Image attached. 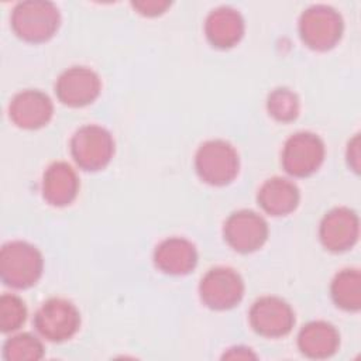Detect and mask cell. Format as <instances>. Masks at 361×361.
Segmentation results:
<instances>
[{"label": "cell", "instance_id": "6da1fadb", "mask_svg": "<svg viewBox=\"0 0 361 361\" xmlns=\"http://www.w3.org/2000/svg\"><path fill=\"white\" fill-rule=\"evenodd\" d=\"M41 252L25 241H10L0 251L1 281L16 289H27L37 283L42 274Z\"/></svg>", "mask_w": 361, "mask_h": 361}, {"label": "cell", "instance_id": "7a4b0ae2", "mask_svg": "<svg viewBox=\"0 0 361 361\" xmlns=\"http://www.w3.org/2000/svg\"><path fill=\"white\" fill-rule=\"evenodd\" d=\"M58 7L51 1L27 0L17 3L11 13V28L28 42L49 39L59 27Z\"/></svg>", "mask_w": 361, "mask_h": 361}, {"label": "cell", "instance_id": "3957f363", "mask_svg": "<svg viewBox=\"0 0 361 361\" xmlns=\"http://www.w3.org/2000/svg\"><path fill=\"white\" fill-rule=\"evenodd\" d=\"M196 172L209 185L230 183L238 172V154L223 140H210L202 144L195 157Z\"/></svg>", "mask_w": 361, "mask_h": 361}, {"label": "cell", "instance_id": "277c9868", "mask_svg": "<svg viewBox=\"0 0 361 361\" xmlns=\"http://www.w3.org/2000/svg\"><path fill=\"white\" fill-rule=\"evenodd\" d=\"M114 141L111 134L96 124L80 127L71 140V154L85 171L103 169L111 159Z\"/></svg>", "mask_w": 361, "mask_h": 361}, {"label": "cell", "instance_id": "5b68a950", "mask_svg": "<svg viewBox=\"0 0 361 361\" xmlns=\"http://www.w3.org/2000/svg\"><path fill=\"white\" fill-rule=\"evenodd\" d=\"M299 32L307 47L317 51H326L333 48L340 39L343 20L334 8L324 4H316L302 13Z\"/></svg>", "mask_w": 361, "mask_h": 361}, {"label": "cell", "instance_id": "8992f818", "mask_svg": "<svg viewBox=\"0 0 361 361\" xmlns=\"http://www.w3.org/2000/svg\"><path fill=\"white\" fill-rule=\"evenodd\" d=\"M80 314L76 306L62 298H52L42 303L34 316L37 331L52 343L71 338L79 329Z\"/></svg>", "mask_w": 361, "mask_h": 361}, {"label": "cell", "instance_id": "52a82bcc", "mask_svg": "<svg viewBox=\"0 0 361 361\" xmlns=\"http://www.w3.org/2000/svg\"><path fill=\"white\" fill-rule=\"evenodd\" d=\"M324 159V144L313 133L300 131L290 135L282 149V165L293 176L303 178L319 169Z\"/></svg>", "mask_w": 361, "mask_h": 361}, {"label": "cell", "instance_id": "ba28073f", "mask_svg": "<svg viewBox=\"0 0 361 361\" xmlns=\"http://www.w3.org/2000/svg\"><path fill=\"white\" fill-rule=\"evenodd\" d=\"M199 292L206 306L214 310H226L234 307L243 299L244 282L234 269L217 267L209 269L202 278Z\"/></svg>", "mask_w": 361, "mask_h": 361}, {"label": "cell", "instance_id": "9c48e42d", "mask_svg": "<svg viewBox=\"0 0 361 361\" xmlns=\"http://www.w3.org/2000/svg\"><path fill=\"white\" fill-rule=\"evenodd\" d=\"M250 323L255 333L276 338L286 336L293 324L295 314L292 307L276 296H264L255 300L250 309Z\"/></svg>", "mask_w": 361, "mask_h": 361}, {"label": "cell", "instance_id": "30bf717a", "mask_svg": "<svg viewBox=\"0 0 361 361\" xmlns=\"http://www.w3.org/2000/svg\"><path fill=\"white\" fill-rule=\"evenodd\" d=\"M224 238L238 252H252L262 247L268 237V224L252 210H238L224 223Z\"/></svg>", "mask_w": 361, "mask_h": 361}, {"label": "cell", "instance_id": "8fae6325", "mask_svg": "<svg viewBox=\"0 0 361 361\" xmlns=\"http://www.w3.org/2000/svg\"><path fill=\"white\" fill-rule=\"evenodd\" d=\"M100 87V79L96 72L86 66H72L58 78L55 93L63 104L82 107L99 96Z\"/></svg>", "mask_w": 361, "mask_h": 361}, {"label": "cell", "instance_id": "7c38bea8", "mask_svg": "<svg viewBox=\"0 0 361 361\" xmlns=\"http://www.w3.org/2000/svg\"><path fill=\"white\" fill-rule=\"evenodd\" d=\"M54 113V106L51 99L39 92L27 89L17 93L10 106L8 114L11 121L27 130H35L45 126Z\"/></svg>", "mask_w": 361, "mask_h": 361}, {"label": "cell", "instance_id": "4fadbf2b", "mask_svg": "<svg viewBox=\"0 0 361 361\" xmlns=\"http://www.w3.org/2000/svg\"><path fill=\"white\" fill-rule=\"evenodd\" d=\"M319 234L327 250H348L358 238V217L347 207H336L323 217Z\"/></svg>", "mask_w": 361, "mask_h": 361}, {"label": "cell", "instance_id": "5bb4252c", "mask_svg": "<svg viewBox=\"0 0 361 361\" xmlns=\"http://www.w3.org/2000/svg\"><path fill=\"white\" fill-rule=\"evenodd\" d=\"M155 265L169 275H186L197 262L195 245L182 237L164 240L154 252Z\"/></svg>", "mask_w": 361, "mask_h": 361}, {"label": "cell", "instance_id": "9a60e30c", "mask_svg": "<svg viewBox=\"0 0 361 361\" xmlns=\"http://www.w3.org/2000/svg\"><path fill=\"white\" fill-rule=\"evenodd\" d=\"M204 31L207 39L217 48H230L235 45L244 34V20L241 14L231 7L214 8L206 18Z\"/></svg>", "mask_w": 361, "mask_h": 361}, {"label": "cell", "instance_id": "2e32d148", "mask_svg": "<svg viewBox=\"0 0 361 361\" xmlns=\"http://www.w3.org/2000/svg\"><path fill=\"white\" fill-rule=\"evenodd\" d=\"M79 179L66 162H54L48 166L42 179L44 199L54 206L69 204L78 195Z\"/></svg>", "mask_w": 361, "mask_h": 361}, {"label": "cell", "instance_id": "e0dca14e", "mask_svg": "<svg viewBox=\"0 0 361 361\" xmlns=\"http://www.w3.org/2000/svg\"><path fill=\"white\" fill-rule=\"evenodd\" d=\"M298 186L285 178L268 179L258 192L259 206L272 216H285L293 212L299 203Z\"/></svg>", "mask_w": 361, "mask_h": 361}, {"label": "cell", "instance_id": "ac0fdd59", "mask_svg": "<svg viewBox=\"0 0 361 361\" xmlns=\"http://www.w3.org/2000/svg\"><path fill=\"white\" fill-rule=\"evenodd\" d=\"M340 337L337 330L326 322H310L298 336L299 350L309 358H327L337 351Z\"/></svg>", "mask_w": 361, "mask_h": 361}, {"label": "cell", "instance_id": "d6986e66", "mask_svg": "<svg viewBox=\"0 0 361 361\" xmlns=\"http://www.w3.org/2000/svg\"><path fill=\"white\" fill-rule=\"evenodd\" d=\"M331 298L344 310H358L361 306V276L358 269H343L331 282Z\"/></svg>", "mask_w": 361, "mask_h": 361}, {"label": "cell", "instance_id": "ffe728a7", "mask_svg": "<svg viewBox=\"0 0 361 361\" xmlns=\"http://www.w3.org/2000/svg\"><path fill=\"white\" fill-rule=\"evenodd\" d=\"M3 357L7 361H35L44 357V347L35 336L21 333L4 343Z\"/></svg>", "mask_w": 361, "mask_h": 361}, {"label": "cell", "instance_id": "44dd1931", "mask_svg": "<svg viewBox=\"0 0 361 361\" xmlns=\"http://www.w3.org/2000/svg\"><path fill=\"white\" fill-rule=\"evenodd\" d=\"M268 111L279 121H290L299 114V99L286 87L275 89L267 100Z\"/></svg>", "mask_w": 361, "mask_h": 361}, {"label": "cell", "instance_id": "7402d4cb", "mask_svg": "<svg viewBox=\"0 0 361 361\" xmlns=\"http://www.w3.org/2000/svg\"><path fill=\"white\" fill-rule=\"evenodd\" d=\"M27 317L24 302L13 293H4L0 298V329L3 333L18 330Z\"/></svg>", "mask_w": 361, "mask_h": 361}, {"label": "cell", "instance_id": "603a6c76", "mask_svg": "<svg viewBox=\"0 0 361 361\" xmlns=\"http://www.w3.org/2000/svg\"><path fill=\"white\" fill-rule=\"evenodd\" d=\"M133 6L140 10L144 16H158L164 13V10L171 6L168 1H159V0H147V1H134Z\"/></svg>", "mask_w": 361, "mask_h": 361}, {"label": "cell", "instance_id": "cb8c5ba5", "mask_svg": "<svg viewBox=\"0 0 361 361\" xmlns=\"http://www.w3.org/2000/svg\"><path fill=\"white\" fill-rule=\"evenodd\" d=\"M358 140H360L358 135H355L354 140L348 144V154H347L348 162L351 161V165L355 171H358V157H360V154H358V147H360Z\"/></svg>", "mask_w": 361, "mask_h": 361}, {"label": "cell", "instance_id": "d4e9b609", "mask_svg": "<svg viewBox=\"0 0 361 361\" xmlns=\"http://www.w3.org/2000/svg\"><path fill=\"white\" fill-rule=\"evenodd\" d=\"M248 350L250 348H243V347L231 348L230 353L224 354V358H255V355L251 354Z\"/></svg>", "mask_w": 361, "mask_h": 361}]
</instances>
